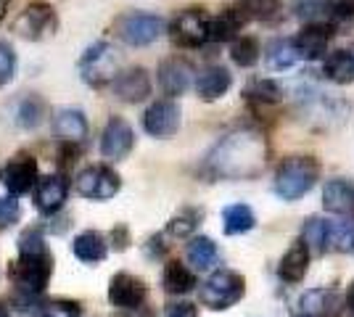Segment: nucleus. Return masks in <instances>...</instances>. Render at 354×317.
Masks as SVG:
<instances>
[{"instance_id":"f03ea898","label":"nucleus","mask_w":354,"mask_h":317,"mask_svg":"<svg viewBox=\"0 0 354 317\" xmlns=\"http://www.w3.org/2000/svg\"><path fill=\"white\" fill-rule=\"evenodd\" d=\"M16 243H19V257L8 262V280L16 291V302L24 307L30 304L32 312L50 283L53 254L45 243V233L40 227H27Z\"/></svg>"},{"instance_id":"4be33fe9","label":"nucleus","mask_w":354,"mask_h":317,"mask_svg":"<svg viewBox=\"0 0 354 317\" xmlns=\"http://www.w3.org/2000/svg\"><path fill=\"white\" fill-rule=\"evenodd\" d=\"M230 85H233V75L225 66H207L204 72H198V77H196V93L207 104L220 101L222 95L230 90Z\"/></svg>"},{"instance_id":"37998d69","label":"nucleus","mask_w":354,"mask_h":317,"mask_svg":"<svg viewBox=\"0 0 354 317\" xmlns=\"http://www.w3.org/2000/svg\"><path fill=\"white\" fill-rule=\"evenodd\" d=\"M333 16L344 21L354 19V0H333Z\"/></svg>"},{"instance_id":"c85d7f7f","label":"nucleus","mask_w":354,"mask_h":317,"mask_svg":"<svg viewBox=\"0 0 354 317\" xmlns=\"http://www.w3.org/2000/svg\"><path fill=\"white\" fill-rule=\"evenodd\" d=\"M323 75L336 85H352L354 82V50L341 48L333 50L323 64Z\"/></svg>"},{"instance_id":"2eb2a0df","label":"nucleus","mask_w":354,"mask_h":317,"mask_svg":"<svg viewBox=\"0 0 354 317\" xmlns=\"http://www.w3.org/2000/svg\"><path fill=\"white\" fill-rule=\"evenodd\" d=\"M32 198H35V209L43 217H56L64 209L66 198H69V182L61 172L43 175L35 185V191H32Z\"/></svg>"},{"instance_id":"de8ad7c7","label":"nucleus","mask_w":354,"mask_h":317,"mask_svg":"<svg viewBox=\"0 0 354 317\" xmlns=\"http://www.w3.org/2000/svg\"><path fill=\"white\" fill-rule=\"evenodd\" d=\"M0 317H11V312H8V307L0 302Z\"/></svg>"},{"instance_id":"c03bdc74","label":"nucleus","mask_w":354,"mask_h":317,"mask_svg":"<svg viewBox=\"0 0 354 317\" xmlns=\"http://www.w3.org/2000/svg\"><path fill=\"white\" fill-rule=\"evenodd\" d=\"M146 251H148V257H162L164 251H167V243H164V236H151V238H148Z\"/></svg>"},{"instance_id":"72a5a7b5","label":"nucleus","mask_w":354,"mask_h":317,"mask_svg":"<svg viewBox=\"0 0 354 317\" xmlns=\"http://www.w3.org/2000/svg\"><path fill=\"white\" fill-rule=\"evenodd\" d=\"M291 11L304 24H315V21L325 24L328 19H333V0H291Z\"/></svg>"},{"instance_id":"f3484780","label":"nucleus","mask_w":354,"mask_h":317,"mask_svg":"<svg viewBox=\"0 0 354 317\" xmlns=\"http://www.w3.org/2000/svg\"><path fill=\"white\" fill-rule=\"evenodd\" d=\"M193 66L188 64L185 59H180V56H172V59H164L159 64V69H156V79H159V88L167 98H177V95H183V93L188 90L193 82Z\"/></svg>"},{"instance_id":"f8f14e48","label":"nucleus","mask_w":354,"mask_h":317,"mask_svg":"<svg viewBox=\"0 0 354 317\" xmlns=\"http://www.w3.org/2000/svg\"><path fill=\"white\" fill-rule=\"evenodd\" d=\"M135 148V130L124 117H109L101 133V156L109 162L127 159Z\"/></svg>"},{"instance_id":"39448f33","label":"nucleus","mask_w":354,"mask_h":317,"mask_svg":"<svg viewBox=\"0 0 354 317\" xmlns=\"http://www.w3.org/2000/svg\"><path fill=\"white\" fill-rule=\"evenodd\" d=\"M246 296V278L236 270H214L198 288V299L212 312H225Z\"/></svg>"},{"instance_id":"0eeeda50","label":"nucleus","mask_w":354,"mask_h":317,"mask_svg":"<svg viewBox=\"0 0 354 317\" xmlns=\"http://www.w3.org/2000/svg\"><path fill=\"white\" fill-rule=\"evenodd\" d=\"M14 35H19L21 40H30V43H43L48 37H53L59 30V16L53 11L50 3L45 0H32L24 11H19V16L11 24Z\"/></svg>"},{"instance_id":"a19ab883","label":"nucleus","mask_w":354,"mask_h":317,"mask_svg":"<svg viewBox=\"0 0 354 317\" xmlns=\"http://www.w3.org/2000/svg\"><path fill=\"white\" fill-rule=\"evenodd\" d=\"M164 317H198V307L191 302H175L164 309Z\"/></svg>"},{"instance_id":"79ce46f5","label":"nucleus","mask_w":354,"mask_h":317,"mask_svg":"<svg viewBox=\"0 0 354 317\" xmlns=\"http://www.w3.org/2000/svg\"><path fill=\"white\" fill-rule=\"evenodd\" d=\"M109 243L114 246V251H124V249H130V230L124 225H117L111 233H109Z\"/></svg>"},{"instance_id":"c9c22d12","label":"nucleus","mask_w":354,"mask_h":317,"mask_svg":"<svg viewBox=\"0 0 354 317\" xmlns=\"http://www.w3.org/2000/svg\"><path fill=\"white\" fill-rule=\"evenodd\" d=\"M230 59L236 66L241 69H251L257 66V61L262 59V48H259V40L251 37V35H238L230 46Z\"/></svg>"},{"instance_id":"ddd939ff","label":"nucleus","mask_w":354,"mask_h":317,"mask_svg":"<svg viewBox=\"0 0 354 317\" xmlns=\"http://www.w3.org/2000/svg\"><path fill=\"white\" fill-rule=\"evenodd\" d=\"M180 106H177L175 98H159L146 108L143 114V130H146L151 137H167L177 135L180 130Z\"/></svg>"},{"instance_id":"7ed1b4c3","label":"nucleus","mask_w":354,"mask_h":317,"mask_svg":"<svg viewBox=\"0 0 354 317\" xmlns=\"http://www.w3.org/2000/svg\"><path fill=\"white\" fill-rule=\"evenodd\" d=\"M317 180H320V162L315 156H286L275 169L272 191L283 201H299L310 193Z\"/></svg>"},{"instance_id":"09e8293b","label":"nucleus","mask_w":354,"mask_h":317,"mask_svg":"<svg viewBox=\"0 0 354 317\" xmlns=\"http://www.w3.org/2000/svg\"><path fill=\"white\" fill-rule=\"evenodd\" d=\"M352 50H354V46H352Z\"/></svg>"},{"instance_id":"49530a36","label":"nucleus","mask_w":354,"mask_h":317,"mask_svg":"<svg viewBox=\"0 0 354 317\" xmlns=\"http://www.w3.org/2000/svg\"><path fill=\"white\" fill-rule=\"evenodd\" d=\"M14 0H0V24H3V19H6V11H8V6H11Z\"/></svg>"},{"instance_id":"aec40b11","label":"nucleus","mask_w":354,"mask_h":317,"mask_svg":"<svg viewBox=\"0 0 354 317\" xmlns=\"http://www.w3.org/2000/svg\"><path fill=\"white\" fill-rule=\"evenodd\" d=\"M109 238L101 230H82L72 238V254L82 265H101L109 257Z\"/></svg>"},{"instance_id":"f704fd0d","label":"nucleus","mask_w":354,"mask_h":317,"mask_svg":"<svg viewBox=\"0 0 354 317\" xmlns=\"http://www.w3.org/2000/svg\"><path fill=\"white\" fill-rule=\"evenodd\" d=\"M243 98L257 106H275L283 101V90L275 79L262 77V79H251L249 88L243 90Z\"/></svg>"},{"instance_id":"20e7f679","label":"nucleus","mask_w":354,"mask_h":317,"mask_svg":"<svg viewBox=\"0 0 354 317\" xmlns=\"http://www.w3.org/2000/svg\"><path fill=\"white\" fill-rule=\"evenodd\" d=\"M77 75L88 88H106L119 75V53L109 40H98L82 50L77 61Z\"/></svg>"},{"instance_id":"a18cd8bd","label":"nucleus","mask_w":354,"mask_h":317,"mask_svg":"<svg viewBox=\"0 0 354 317\" xmlns=\"http://www.w3.org/2000/svg\"><path fill=\"white\" fill-rule=\"evenodd\" d=\"M346 307H349V312L354 315V280L352 286H349V291H346Z\"/></svg>"},{"instance_id":"bb28decb","label":"nucleus","mask_w":354,"mask_h":317,"mask_svg":"<svg viewBox=\"0 0 354 317\" xmlns=\"http://www.w3.org/2000/svg\"><path fill=\"white\" fill-rule=\"evenodd\" d=\"M185 259H188V265L193 270H212L220 262V249L209 236H193L188 246H185Z\"/></svg>"},{"instance_id":"7c9ffc66","label":"nucleus","mask_w":354,"mask_h":317,"mask_svg":"<svg viewBox=\"0 0 354 317\" xmlns=\"http://www.w3.org/2000/svg\"><path fill=\"white\" fill-rule=\"evenodd\" d=\"M204 222V209L201 206H183L177 209L169 222H167V236L172 238H193V233Z\"/></svg>"},{"instance_id":"cd10ccee","label":"nucleus","mask_w":354,"mask_h":317,"mask_svg":"<svg viewBox=\"0 0 354 317\" xmlns=\"http://www.w3.org/2000/svg\"><path fill=\"white\" fill-rule=\"evenodd\" d=\"M301 241L310 246L312 254H325L333 249V222L323 217H310L301 227Z\"/></svg>"},{"instance_id":"6ab92c4d","label":"nucleus","mask_w":354,"mask_h":317,"mask_svg":"<svg viewBox=\"0 0 354 317\" xmlns=\"http://www.w3.org/2000/svg\"><path fill=\"white\" fill-rule=\"evenodd\" d=\"M294 46L299 50V59L317 61L328 53L330 46V27L323 21H315V24H304L301 32L294 37Z\"/></svg>"},{"instance_id":"a211bd4d","label":"nucleus","mask_w":354,"mask_h":317,"mask_svg":"<svg viewBox=\"0 0 354 317\" xmlns=\"http://www.w3.org/2000/svg\"><path fill=\"white\" fill-rule=\"evenodd\" d=\"M50 127H53V133H56V137H59L61 143H74V146H80V143H85V137L90 135V124H88L85 111H82V108H72V106H64L59 111H53Z\"/></svg>"},{"instance_id":"dca6fc26","label":"nucleus","mask_w":354,"mask_h":317,"mask_svg":"<svg viewBox=\"0 0 354 317\" xmlns=\"http://www.w3.org/2000/svg\"><path fill=\"white\" fill-rule=\"evenodd\" d=\"M111 90L117 95L122 104H143L151 90H153V82L151 75L143 66H130V69H122L117 75V79L111 82Z\"/></svg>"},{"instance_id":"423d86ee","label":"nucleus","mask_w":354,"mask_h":317,"mask_svg":"<svg viewBox=\"0 0 354 317\" xmlns=\"http://www.w3.org/2000/svg\"><path fill=\"white\" fill-rule=\"evenodd\" d=\"M167 32V21L159 14L148 11H127L114 19V35L127 48H148L153 46Z\"/></svg>"},{"instance_id":"1a4fd4ad","label":"nucleus","mask_w":354,"mask_h":317,"mask_svg":"<svg viewBox=\"0 0 354 317\" xmlns=\"http://www.w3.org/2000/svg\"><path fill=\"white\" fill-rule=\"evenodd\" d=\"M74 191L88 201H109L122 191V177L114 166L90 164L74 177Z\"/></svg>"},{"instance_id":"a878e982","label":"nucleus","mask_w":354,"mask_h":317,"mask_svg":"<svg viewBox=\"0 0 354 317\" xmlns=\"http://www.w3.org/2000/svg\"><path fill=\"white\" fill-rule=\"evenodd\" d=\"M45 117H48V106H45V101L37 93H27V95H21V98L16 101L14 122L21 130H27V133H30V130H37L45 122Z\"/></svg>"},{"instance_id":"473e14b6","label":"nucleus","mask_w":354,"mask_h":317,"mask_svg":"<svg viewBox=\"0 0 354 317\" xmlns=\"http://www.w3.org/2000/svg\"><path fill=\"white\" fill-rule=\"evenodd\" d=\"M236 6L254 21H281L283 19V0H236Z\"/></svg>"},{"instance_id":"4468645a","label":"nucleus","mask_w":354,"mask_h":317,"mask_svg":"<svg viewBox=\"0 0 354 317\" xmlns=\"http://www.w3.org/2000/svg\"><path fill=\"white\" fill-rule=\"evenodd\" d=\"M344 302L336 288H310L294 304V317H341Z\"/></svg>"},{"instance_id":"5701e85b","label":"nucleus","mask_w":354,"mask_h":317,"mask_svg":"<svg viewBox=\"0 0 354 317\" xmlns=\"http://www.w3.org/2000/svg\"><path fill=\"white\" fill-rule=\"evenodd\" d=\"M323 206L333 214H354V185L344 177H333L323 185Z\"/></svg>"},{"instance_id":"9b49d317","label":"nucleus","mask_w":354,"mask_h":317,"mask_svg":"<svg viewBox=\"0 0 354 317\" xmlns=\"http://www.w3.org/2000/svg\"><path fill=\"white\" fill-rule=\"evenodd\" d=\"M106 299L111 307L124 309V312H133L140 309L148 299V286L143 278H138L133 272H114L111 280H109V291H106Z\"/></svg>"},{"instance_id":"6e6552de","label":"nucleus","mask_w":354,"mask_h":317,"mask_svg":"<svg viewBox=\"0 0 354 317\" xmlns=\"http://www.w3.org/2000/svg\"><path fill=\"white\" fill-rule=\"evenodd\" d=\"M209 27H212V16L204 8H183L180 14L169 21V37L177 48H201L212 43L209 40Z\"/></svg>"},{"instance_id":"58836bf2","label":"nucleus","mask_w":354,"mask_h":317,"mask_svg":"<svg viewBox=\"0 0 354 317\" xmlns=\"http://www.w3.org/2000/svg\"><path fill=\"white\" fill-rule=\"evenodd\" d=\"M21 220V204H19V196H0V233L14 227L16 222Z\"/></svg>"},{"instance_id":"412c9836","label":"nucleus","mask_w":354,"mask_h":317,"mask_svg":"<svg viewBox=\"0 0 354 317\" xmlns=\"http://www.w3.org/2000/svg\"><path fill=\"white\" fill-rule=\"evenodd\" d=\"M310 259H312L310 246L301 241V238L291 243L288 251L281 257V265H278V275H281L283 283H301L307 270H310Z\"/></svg>"},{"instance_id":"ea45409f","label":"nucleus","mask_w":354,"mask_h":317,"mask_svg":"<svg viewBox=\"0 0 354 317\" xmlns=\"http://www.w3.org/2000/svg\"><path fill=\"white\" fill-rule=\"evenodd\" d=\"M16 64H19V61H16L14 48L0 40V85H8V82L14 79Z\"/></svg>"},{"instance_id":"393cba45","label":"nucleus","mask_w":354,"mask_h":317,"mask_svg":"<svg viewBox=\"0 0 354 317\" xmlns=\"http://www.w3.org/2000/svg\"><path fill=\"white\" fill-rule=\"evenodd\" d=\"M162 286L169 296H185V294H191L193 288L198 286V280H196V275H193L188 265H183L180 259H169L164 265Z\"/></svg>"},{"instance_id":"b1692460","label":"nucleus","mask_w":354,"mask_h":317,"mask_svg":"<svg viewBox=\"0 0 354 317\" xmlns=\"http://www.w3.org/2000/svg\"><path fill=\"white\" fill-rule=\"evenodd\" d=\"M249 19L246 14L238 8V6H230L220 11L217 16H212V27H209V40L212 43H233L238 37V32L243 30Z\"/></svg>"},{"instance_id":"c756f323","label":"nucleus","mask_w":354,"mask_h":317,"mask_svg":"<svg viewBox=\"0 0 354 317\" xmlns=\"http://www.w3.org/2000/svg\"><path fill=\"white\" fill-rule=\"evenodd\" d=\"M257 227V214L249 204H230L222 209V233L225 236H243Z\"/></svg>"},{"instance_id":"4c0bfd02","label":"nucleus","mask_w":354,"mask_h":317,"mask_svg":"<svg viewBox=\"0 0 354 317\" xmlns=\"http://www.w3.org/2000/svg\"><path fill=\"white\" fill-rule=\"evenodd\" d=\"M333 249L344 254L354 251V214L344 222H333Z\"/></svg>"},{"instance_id":"f257e3e1","label":"nucleus","mask_w":354,"mask_h":317,"mask_svg":"<svg viewBox=\"0 0 354 317\" xmlns=\"http://www.w3.org/2000/svg\"><path fill=\"white\" fill-rule=\"evenodd\" d=\"M270 143L262 130L241 127L222 135L204 156L201 172L209 180H254L267 169Z\"/></svg>"},{"instance_id":"e433bc0d","label":"nucleus","mask_w":354,"mask_h":317,"mask_svg":"<svg viewBox=\"0 0 354 317\" xmlns=\"http://www.w3.org/2000/svg\"><path fill=\"white\" fill-rule=\"evenodd\" d=\"M32 317H82V304L74 299H45L35 304Z\"/></svg>"},{"instance_id":"9d476101","label":"nucleus","mask_w":354,"mask_h":317,"mask_svg":"<svg viewBox=\"0 0 354 317\" xmlns=\"http://www.w3.org/2000/svg\"><path fill=\"white\" fill-rule=\"evenodd\" d=\"M37 180H40V166H37V159L27 151L14 153L0 169V182L11 196H24L35 191Z\"/></svg>"},{"instance_id":"2f4dec72","label":"nucleus","mask_w":354,"mask_h":317,"mask_svg":"<svg viewBox=\"0 0 354 317\" xmlns=\"http://www.w3.org/2000/svg\"><path fill=\"white\" fill-rule=\"evenodd\" d=\"M265 61H267V69H270V72H286V69H291L296 61H299V50H296L294 40L278 37V40L267 43Z\"/></svg>"}]
</instances>
